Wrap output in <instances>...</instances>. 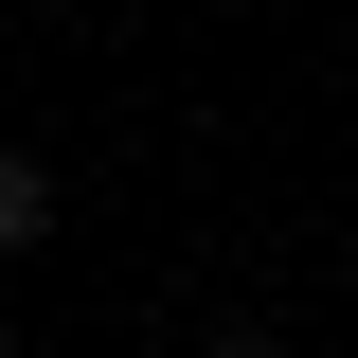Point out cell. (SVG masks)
Wrapping results in <instances>:
<instances>
[{"label":"cell","instance_id":"6da1fadb","mask_svg":"<svg viewBox=\"0 0 358 358\" xmlns=\"http://www.w3.org/2000/svg\"><path fill=\"white\" fill-rule=\"evenodd\" d=\"M54 215H72V179H54V162H36V143H0V251H36V233H54Z\"/></svg>","mask_w":358,"mask_h":358},{"label":"cell","instance_id":"7a4b0ae2","mask_svg":"<svg viewBox=\"0 0 358 358\" xmlns=\"http://www.w3.org/2000/svg\"><path fill=\"white\" fill-rule=\"evenodd\" d=\"M197 358H287V341H268V322H215V341H197Z\"/></svg>","mask_w":358,"mask_h":358},{"label":"cell","instance_id":"3957f363","mask_svg":"<svg viewBox=\"0 0 358 358\" xmlns=\"http://www.w3.org/2000/svg\"><path fill=\"white\" fill-rule=\"evenodd\" d=\"M0 358H18V305H0Z\"/></svg>","mask_w":358,"mask_h":358}]
</instances>
